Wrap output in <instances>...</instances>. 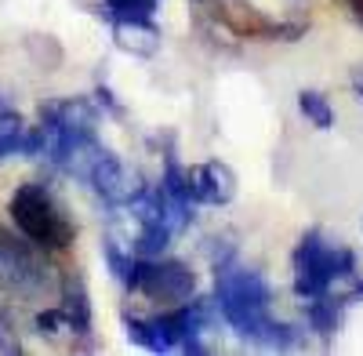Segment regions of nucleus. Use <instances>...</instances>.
<instances>
[{
  "label": "nucleus",
  "instance_id": "obj_6",
  "mask_svg": "<svg viewBox=\"0 0 363 356\" xmlns=\"http://www.w3.org/2000/svg\"><path fill=\"white\" fill-rule=\"evenodd\" d=\"M186 186H189L193 204L225 207V204H233V196H236V174H233V167L222 164V160H203V164L186 167Z\"/></svg>",
  "mask_w": 363,
  "mask_h": 356
},
{
  "label": "nucleus",
  "instance_id": "obj_4",
  "mask_svg": "<svg viewBox=\"0 0 363 356\" xmlns=\"http://www.w3.org/2000/svg\"><path fill=\"white\" fill-rule=\"evenodd\" d=\"M131 291H142L149 302L157 306H182L196 299V273L189 269L186 262L178 258H164V255H149L135 262V273L128 280Z\"/></svg>",
  "mask_w": 363,
  "mask_h": 356
},
{
  "label": "nucleus",
  "instance_id": "obj_10",
  "mask_svg": "<svg viewBox=\"0 0 363 356\" xmlns=\"http://www.w3.org/2000/svg\"><path fill=\"white\" fill-rule=\"evenodd\" d=\"M345 302H349V306H356V302H363V277H356V280H352V291L345 294Z\"/></svg>",
  "mask_w": 363,
  "mask_h": 356
},
{
  "label": "nucleus",
  "instance_id": "obj_1",
  "mask_svg": "<svg viewBox=\"0 0 363 356\" xmlns=\"http://www.w3.org/2000/svg\"><path fill=\"white\" fill-rule=\"evenodd\" d=\"M215 306L229 328L262 349H294L301 345L306 331L272 316V287L269 280L240 262L215 265Z\"/></svg>",
  "mask_w": 363,
  "mask_h": 356
},
{
  "label": "nucleus",
  "instance_id": "obj_8",
  "mask_svg": "<svg viewBox=\"0 0 363 356\" xmlns=\"http://www.w3.org/2000/svg\"><path fill=\"white\" fill-rule=\"evenodd\" d=\"M109 15H116V22H153L160 0H106Z\"/></svg>",
  "mask_w": 363,
  "mask_h": 356
},
{
  "label": "nucleus",
  "instance_id": "obj_12",
  "mask_svg": "<svg viewBox=\"0 0 363 356\" xmlns=\"http://www.w3.org/2000/svg\"><path fill=\"white\" fill-rule=\"evenodd\" d=\"M359 229H363V218H359Z\"/></svg>",
  "mask_w": 363,
  "mask_h": 356
},
{
  "label": "nucleus",
  "instance_id": "obj_5",
  "mask_svg": "<svg viewBox=\"0 0 363 356\" xmlns=\"http://www.w3.org/2000/svg\"><path fill=\"white\" fill-rule=\"evenodd\" d=\"M11 215L22 226V233L33 236L40 247L62 251L73 240V226L66 222V215L58 211V204L40 186H22L11 200Z\"/></svg>",
  "mask_w": 363,
  "mask_h": 356
},
{
  "label": "nucleus",
  "instance_id": "obj_7",
  "mask_svg": "<svg viewBox=\"0 0 363 356\" xmlns=\"http://www.w3.org/2000/svg\"><path fill=\"white\" fill-rule=\"evenodd\" d=\"M298 113L306 116L316 131H330L338 124L335 102H330L323 91H316V87H301V91H298Z\"/></svg>",
  "mask_w": 363,
  "mask_h": 356
},
{
  "label": "nucleus",
  "instance_id": "obj_9",
  "mask_svg": "<svg viewBox=\"0 0 363 356\" xmlns=\"http://www.w3.org/2000/svg\"><path fill=\"white\" fill-rule=\"evenodd\" d=\"M349 87H352L356 102L363 106V66H356V69H352V77H349Z\"/></svg>",
  "mask_w": 363,
  "mask_h": 356
},
{
  "label": "nucleus",
  "instance_id": "obj_3",
  "mask_svg": "<svg viewBox=\"0 0 363 356\" xmlns=\"http://www.w3.org/2000/svg\"><path fill=\"white\" fill-rule=\"evenodd\" d=\"M218 306L207 299H189L182 306H167L157 316L128 320V338L149 352H203V331L215 320Z\"/></svg>",
  "mask_w": 363,
  "mask_h": 356
},
{
  "label": "nucleus",
  "instance_id": "obj_2",
  "mask_svg": "<svg viewBox=\"0 0 363 356\" xmlns=\"http://www.w3.org/2000/svg\"><path fill=\"white\" fill-rule=\"evenodd\" d=\"M291 280L301 302L323 299L338 284L356 280V255L342 240H330L323 229H306L291 251Z\"/></svg>",
  "mask_w": 363,
  "mask_h": 356
},
{
  "label": "nucleus",
  "instance_id": "obj_11",
  "mask_svg": "<svg viewBox=\"0 0 363 356\" xmlns=\"http://www.w3.org/2000/svg\"><path fill=\"white\" fill-rule=\"evenodd\" d=\"M345 8H349V15L363 26V0H345Z\"/></svg>",
  "mask_w": 363,
  "mask_h": 356
}]
</instances>
